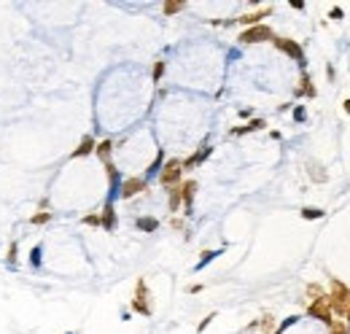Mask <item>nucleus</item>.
Instances as JSON below:
<instances>
[{
  "label": "nucleus",
  "mask_w": 350,
  "mask_h": 334,
  "mask_svg": "<svg viewBox=\"0 0 350 334\" xmlns=\"http://www.w3.org/2000/svg\"><path fill=\"white\" fill-rule=\"evenodd\" d=\"M216 256H218L216 251H205V254H202V259H199V264H197V270H202V267L208 264V261H213Z\"/></svg>",
  "instance_id": "obj_28"
},
{
  "label": "nucleus",
  "mask_w": 350,
  "mask_h": 334,
  "mask_svg": "<svg viewBox=\"0 0 350 334\" xmlns=\"http://www.w3.org/2000/svg\"><path fill=\"white\" fill-rule=\"evenodd\" d=\"M307 297H310V302H315V299H323L326 291H323V286H318V283H310L307 286Z\"/></svg>",
  "instance_id": "obj_21"
},
{
  "label": "nucleus",
  "mask_w": 350,
  "mask_h": 334,
  "mask_svg": "<svg viewBox=\"0 0 350 334\" xmlns=\"http://www.w3.org/2000/svg\"><path fill=\"white\" fill-rule=\"evenodd\" d=\"M269 14H272V8H259V11H251V14H243V17L237 19L243 27H256V24H262V19H267Z\"/></svg>",
  "instance_id": "obj_8"
},
{
  "label": "nucleus",
  "mask_w": 350,
  "mask_h": 334,
  "mask_svg": "<svg viewBox=\"0 0 350 334\" xmlns=\"http://www.w3.org/2000/svg\"><path fill=\"white\" fill-rule=\"evenodd\" d=\"M323 216L326 213H323L321 207H302V219L304 221H321Z\"/></svg>",
  "instance_id": "obj_19"
},
{
  "label": "nucleus",
  "mask_w": 350,
  "mask_h": 334,
  "mask_svg": "<svg viewBox=\"0 0 350 334\" xmlns=\"http://www.w3.org/2000/svg\"><path fill=\"white\" fill-rule=\"evenodd\" d=\"M291 8H297V11H302V8H304V3H302V0H291Z\"/></svg>",
  "instance_id": "obj_31"
},
{
  "label": "nucleus",
  "mask_w": 350,
  "mask_h": 334,
  "mask_svg": "<svg viewBox=\"0 0 350 334\" xmlns=\"http://www.w3.org/2000/svg\"><path fill=\"white\" fill-rule=\"evenodd\" d=\"M342 108H345V113L350 116V97H348V100H345V103H342Z\"/></svg>",
  "instance_id": "obj_33"
},
{
  "label": "nucleus",
  "mask_w": 350,
  "mask_h": 334,
  "mask_svg": "<svg viewBox=\"0 0 350 334\" xmlns=\"http://www.w3.org/2000/svg\"><path fill=\"white\" fill-rule=\"evenodd\" d=\"M183 8H186L183 0H167V3L162 6V11H164V17H173V14H181Z\"/></svg>",
  "instance_id": "obj_17"
},
{
  "label": "nucleus",
  "mask_w": 350,
  "mask_h": 334,
  "mask_svg": "<svg viewBox=\"0 0 350 334\" xmlns=\"http://www.w3.org/2000/svg\"><path fill=\"white\" fill-rule=\"evenodd\" d=\"M49 221H52V213H49V210H41V213L30 216V224H35V226H41V224H49Z\"/></svg>",
  "instance_id": "obj_23"
},
{
  "label": "nucleus",
  "mask_w": 350,
  "mask_h": 334,
  "mask_svg": "<svg viewBox=\"0 0 350 334\" xmlns=\"http://www.w3.org/2000/svg\"><path fill=\"white\" fill-rule=\"evenodd\" d=\"M84 224H87V226H103V216H100V213L84 216Z\"/></svg>",
  "instance_id": "obj_25"
},
{
  "label": "nucleus",
  "mask_w": 350,
  "mask_h": 334,
  "mask_svg": "<svg viewBox=\"0 0 350 334\" xmlns=\"http://www.w3.org/2000/svg\"><path fill=\"white\" fill-rule=\"evenodd\" d=\"M259 329H262V334H275V318L272 315H264L262 321L256 323Z\"/></svg>",
  "instance_id": "obj_22"
},
{
  "label": "nucleus",
  "mask_w": 350,
  "mask_h": 334,
  "mask_svg": "<svg viewBox=\"0 0 350 334\" xmlns=\"http://www.w3.org/2000/svg\"><path fill=\"white\" fill-rule=\"evenodd\" d=\"M181 175H183V162L181 159H167L159 170V184L173 189V186L181 184Z\"/></svg>",
  "instance_id": "obj_2"
},
{
  "label": "nucleus",
  "mask_w": 350,
  "mask_h": 334,
  "mask_svg": "<svg viewBox=\"0 0 350 334\" xmlns=\"http://www.w3.org/2000/svg\"><path fill=\"white\" fill-rule=\"evenodd\" d=\"M213 321H216V313H210V315H205V318H202V321H199L197 332H199V334H202V332H205V329H208V326H210V323H213Z\"/></svg>",
  "instance_id": "obj_27"
},
{
  "label": "nucleus",
  "mask_w": 350,
  "mask_h": 334,
  "mask_svg": "<svg viewBox=\"0 0 350 334\" xmlns=\"http://www.w3.org/2000/svg\"><path fill=\"white\" fill-rule=\"evenodd\" d=\"M264 127H267V121H264V119H251V121H248V124H245V127H237V130H234V135L259 132V130H264Z\"/></svg>",
  "instance_id": "obj_13"
},
{
  "label": "nucleus",
  "mask_w": 350,
  "mask_h": 334,
  "mask_svg": "<svg viewBox=\"0 0 350 334\" xmlns=\"http://www.w3.org/2000/svg\"><path fill=\"white\" fill-rule=\"evenodd\" d=\"M103 229H108V232L116 229V213H113V205H111V202L103 207Z\"/></svg>",
  "instance_id": "obj_12"
},
{
  "label": "nucleus",
  "mask_w": 350,
  "mask_h": 334,
  "mask_svg": "<svg viewBox=\"0 0 350 334\" xmlns=\"http://www.w3.org/2000/svg\"><path fill=\"white\" fill-rule=\"evenodd\" d=\"M183 205V197H181V184L178 186H173V189H170V210H178V207Z\"/></svg>",
  "instance_id": "obj_18"
},
{
  "label": "nucleus",
  "mask_w": 350,
  "mask_h": 334,
  "mask_svg": "<svg viewBox=\"0 0 350 334\" xmlns=\"http://www.w3.org/2000/svg\"><path fill=\"white\" fill-rule=\"evenodd\" d=\"M302 94H307V97H315V87H313V78H310L307 73H302V87L297 89V97H302Z\"/></svg>",
  "instance_id": "obj_15"
},
{
  "label": "nucleus",
  "mask_w": 350,
  "mask_h": 334,
  "mask_svg": "<svg viewBox=\"0 0 350 334\" xmlns=\"http://www.w3.org/2000/svg\"><path fill=\"white\" fill-rule=\"evenodd\" d=\"M194 194H197V181H183L181 184V197H183V207H186V216L192 213V205H194Z\"/></svg>",
  "instance_id": "obj_9"
},
{
  "label": "nucleus",
  "mask_w": 350,
  "mask_h": 334,
  "mask_svg": "<svg viewBox=\"0 0 350 334\" xmlns=\"http://www.w3.org/2000/svg\"><path fill=\"white\" fill-rule=\"evenodd\" d=\"M307 173H310V178H313L315 184H326L329 181V173L321 165H315V162H307Z\"/></svg>",
  "instance_id": "obj_11"
},
{
  "label": "nucleus",
  "mask_w": 350,
  "mask_h": 334,
  "mask_svg": "<svg viewBox=\"0 0 350 334\" xmlns=\"http://www.w3.org/2000/svg\"><path fill=\"white\" fill-rule=\"evenodd\" d=\"M348 305H350V288L345 286L342 280H337V278H334V280H332V288H329V307H332L334 315L345 318Z\"/></svg>",
  "instance_id": "obj_1"
},
{
  "label": "nucleus",
  "mask_w": 350,
  "mask_h": 334,
  "mask_svg": "<svg viewBox=\"0 0 350 334\" xmlns=\"http://www.w3.org/2000/svg\"><path fill=\"white\" fill-rule=\"evenodd\" d=\"M272 43H275V49H280L283 54H288V57H291V59H297V62L304 68V49L299 46L297 40H291V38H278V35H275V40H272Z\"/></svg>",
  "instance_id": "obj_5"
},
{
  "label": "nucleus",
  "mask_w": 350,
  "mask_h": 334,
  "mask_svg": "<svg viewBox=\"0 0 350 334\" xmlns=\"http://www.w3.org/2000/svg\"><path fill=\"white\" fill-rule=\"evenodd\" d=\"M94 148H97L94 138H92V135H84V138H81V143H78V148H73L70 159H78V156H89V154H94Z\"/></svg>",
  "instance_id": "obj_10"
},
{
  "label": "nucleus",
  "mask_w": 350,
  "mask_h": 334,
  "mask_svg": "<svg viewBox=\"0 0 350 334\" xmlns=\"http://www.w3.org/2000/svg\"><path fill=\"white\" fill-rule=\"evenodd\" d=\"M329 334H350V323L345 318H334L329 323Z\"/></svg>",
  "instance_id": "obj_16"
},
{
  "label": "nucleus",
  "mask_w": 350,
  "mask_h": 334,
  "mask_svg": "<svg viewBox=\"0 0 350 334\" xmlns=\"http://www.w3.org/2000/svg\"><path fill=\"white\" fill-rule=\"evenodd\" d=\"M132 310L135 313H140V315H151V302H148V286H146V280L140 278L138 280V286H135V299H132Z\"/></svg>",
  "instance_id": "obj_4"
},
{
  "label": "nucleus",
  "mask_w": 350,
  "mask_h": 334,
  "mask_svg": "<svg viewBox=\"0 0 350 334\" xmlns=\"http://www.w3.org/2000/svg\"><path fill=\"white\" fill-rule=\"evenodd\" d=\"M105 173H108V178H111V184H116L119 181V170L113 167V162H105Z\"/></svg>",
  "instance_id": "obj_26"
},
{
  "label": "nucleus",
  "mask_w": 350,
  "mask_h": 334,
  "mask_svg": "<svg viewBox=\"0 0 350 334\" xmlns=\"http://www.w3.org/2000/svg\"><path fill=\"white\" fill-rule=\"evenodd\" d=\"M8 261H17V242H11V245H8Z\"/></svg>",
  "instance_id": "obj_30"
},
{
  "label": "nucleus",
  "mask_w": 350,
  "mask_h": 334,
  "mask_svg": "<svg viewBox=\"0 0 350 334\" xmlns=\"http://www.w3.org/2000/svg\"><path fill=\"white\" fill-rule=\"evenodd\" d=\"M240 43H264V40H269L272 43L275 40V30L269 27V24H256V27H245L243 33H240Z\"/></svg>",
  "instance_id": "obj_3"
},
{
  "label": "nucleus",
  "mask_w": 350,
  "mask_h": 334,
  "mask_svg": "<svg viewBox=\"0 0 350 334\" xmlns=\"http://www.w3.org/2000/svg\"><path fill=\"white\" fill-rule=\"evenodd\" d=\"M345 321L350 323V305H348V313H345Z\"/></svg>",
  "instance_id": "obj_34"
},
{
  "label": "nucleus",
  "mask_w": 350,
  "mask_h": 334,
  "mask_svg": "<svg viewBox=\"0 0 350 334\" xmlns=\"http://www.w3.org/2000/svg\"><path fill=\"white\" fill-rule=\"evenodd\" d=\"M140 191H148V184L146 178H138V175H132V178L122 181V189H119V197L122 200H132V197H138Z\"/></svg>",
  "instance_id": "obj_7"
},
{
  "label": "nucleus",
  "mask_w": 350,
  "mask_h": 334,
  "mask_svg": "<svg viewBox=\"0 0 350 334\" xmlns=\"http://www.w3.org/2000/svg\"><path fill=\"white\" fill-rule=\"evenodd\" d=\"M329 19H332V22H342L345 11H342V8H332V11H329Z\"/></svg>",
  "instance_id": "obj_29"
},
{
  "label": "nucleus",
  "mask_w": 350,
  "mask_h": 334,
  "mask_svg": "<svg viewBox=\"0 0 350 334\" xmlns=\"http://www.w3.org/2000/svg\"><path fill=\"white\" fill-rule=\"evenodd\" d=\"M111 151H113V140H100L94 154H97L100 159H103V165H105V162H111Z\"/></svg>",
  "instance_id": "obj_14"
},
{
  "label": "nucleus",
  "mask_w": 350,
  "mask_h": 334,
  "mask_svg": "<svg viewBox=\"0 0 350 334\" xmlns=\"http://www.w3.org/2000/svg\"><path fill=\"white\" fill-rule=\"evenodd\" d=\"M307 315L318 318V321H323V323L329 326V323L334 321V313H332V307H329V294L323 297V299H315V302H310V305H307Z\"/></svg>",
  "instance_id": "obj_6"
},
{
  "label": "nucleus",
  "mask_w": 350,
  "mask_h": 334,
  "mask_svg": "<svg viewBox=\"0 0 350 334\" xmlns=\"http://www.w3.org/2000/svg\"><path fill=\"white\" fill-rule=\"evenodd\" d=\"M170 224H173V229H183V221L181 219H173Z\"/></svg>",
  "instance_id": "obj_32"
},
{
  "label": "nucleus",
  "mask_w": 350,
  "mask_h": 334,
  "mask_svg": "<svg viewBox=\"0 0 350 334\" xmlns=\"http://www.w3.org/2000/svg\"><path fill=\"white\" fill-rule=\"evenodd\" d=\"M162 75H164V59H157V62H154V70H151L154 84H159V81H162Z\"/></svg>",
  "instance_id": "obj_24"
},
{
  "label": "nucleus",
  "mask_w": 350,
  "mask_h": 334,
  "mask_svg": "<svg viewBox=\"0 0 350 334\" xmlns=\"http://www.w3.org/2000/svg\"><path fill=\"white\" fill-rule=\"evenodd\" d=\"M135 226H138L140 232H154L159 226V221L157 219H138V221H135Z\"/></svg>",
  "instance_id": "obj_20"
}]
</instances>
